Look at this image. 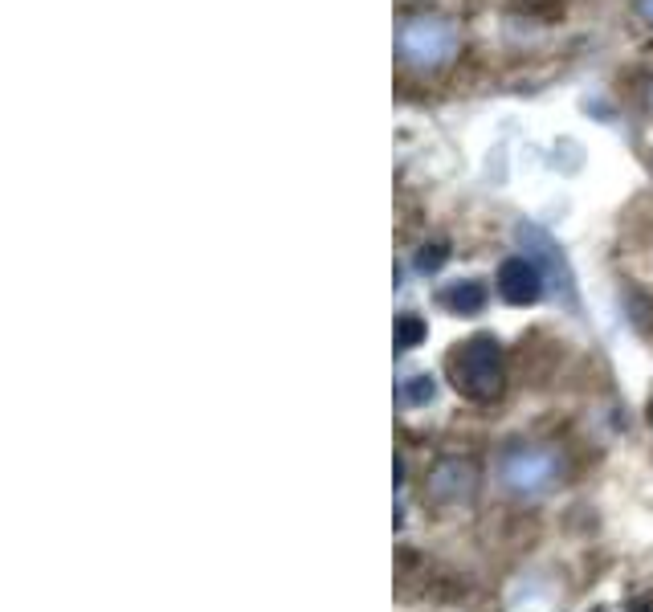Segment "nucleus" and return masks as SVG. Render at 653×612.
<instances>
[{"label":"nucleus","instance_id":"nucleus-1","mask_svg":"<svg viewBox=\"0 0 653 612\" xmlns=\"http://www.w3.org/2000/svg\"><path fill=\"white\" fill-rule=\"evenodd\" d=\"M564 478H568V453L547 441H515L502 449L494 462L498 490L519 502L547 498L551 490L564 486Z\"/></svg>","mask_w":653,"mask_h":612},{"label":"nucleus","instance_id":"nucleus-2","mask_svg":"<svg viewBox=\"0 0 653 612\" xmlns=\"http://www.w3.org/2000/svg\"><path fill=\"white\" fill-rule=\"evenodd\" d=\"M445 376L466 400H498L507 388V364H502V347L490 335H470L445 355Z\"/></svg>","mask_w":653,"mask_h":612},{"label":"nucleus","instance_id":"nucleus-3","mask_svg":"<svg viewBox=\"0 0 653 612\" xmlns=\"http://www.w3.org/2000/svg\"><path fill=\"white\" fill-rule=\"evenodd\" d=\"M458 25L445 21L437 13H417L409 21H400L396 29V58L400 66H409L417 74H433L458 58Z\"/></svg>","mask_w":653,"mask_h":612},{"label":"nucleus","instance_id":"nucleus-4","mask_svg":"<svg viewBox=\"0 0 653 612\" xmlns=\"http://www.w3.org/2000/svg\"><path fill=\"white\" fill-rule=\"evenodd\" d=\"M478 486H482V466L474 457H458V453L437 457L425 474V494L437 506H470L478 498Z\"/></svg>","mask_w":653,"mask_h":612},{"label":"nucleus","instance_id":"nucleus-5","mask_svg":"<svg viewBox=\"0 0 653 612\" xmlns=\"http://www.w3.org/2000/svg\"><path fill=\"white\" fill-rule=\"evenodd\" d=\"M564 580L560 576H551L543 568H527L523 576H515L507 584V612H560L564 608Z\"/></svg>","mask_w":653,"mask_h":612},{"label":"nucleus","instance_id":"nucleus-6","mask_svg":"<svg viewBox=\"0 0 653 612\" xmlns=\"http://www.w3.org/2000/svg\"><path fill=\"white\" fill-rule=\"evenodd\" d=\"M494 286H498V294L507 298L511 306H535L543 298L547 274H543V266L531 258V253H515V258H507L498 266Z\"/></svg>","mask_w":653,"mask_h":612},{"label":"nucleus","instance_id":"nucleus-7","mask_svg":"<svg viewBox=\"0 0 653 612\" xmlns=\"http://www.w3.org/2000/svg\"><path fill=\"white\" fill-rule=\"evenodd\" d=\"M437 302L445 306L449 315H458V319H474L482 315V306H486V286L474 282V278H462V282H449L437 290Z\"/></svg>","mask_w":653,"mask_h":612},{"label":"nucleus","instance_id":"nucleus-8","mask_svg":"<svg viewBox=\"0 0 653 612\" xmlns=\"http://www.w3.org/2000/svg\"><path fill=\"white\" fill-rule=\"evenodd\" d=\"M437 400V380L429 372H413L396 380V408H429Z\"/></svg>","mask_w":653,"mask_h":612},{"label":"nucleus","instance_id":"nucleus-9","mask_svg":"<svg viewBox=\"0 0 653 612\" xmlns=\"http://www.w3.org/2000/svg\"><path fill=\"white\" fill-rule=\"evenodd\" d=\"M425 335H429V327L421 315H396V351H409V347L425 343Z\"/></svg>","mask_w":653,"mask_h":612},{"label":"nucleus","instance_id":"nucleus-10","mask_svg":"<svg viewBox=\"0 0 653 612\" xmlns=\"http://www.w3.org/2000/svg\"><path fill=\"white\" fill-rule=\"evenodd\" d=\"M445 258H449V245L445 241H429V245L417 249V270L421 274H437L445 266Z\"/></svg>","mask_w":653,"mask_h":612},{"label":"nucleus","instance_id":"nucleus-11","mask_svg":"<svg viewBox=\"0 0 653 612\" xmlns=\"http://www.w3.org/2000/svg\"><path fill=\"white\" fill-rule=\"evenodd\" d=\"M633 9H637V17L653 29V0H633Z\"/></svg>","mask_w":653,"mask_h":612},{"label":"nucleus","instance_id":"nucleus-12","mask_svg":"<svg viewBox=\"0 0 653 612\" xmlns=\"http://www.w3.org/2000/svg\"><path fill=\"white\" fill-rule=\"evenodd\" d=\"M629 612H653V608H649L645 600H633V604H629Z\"/></svg>","mask_w":653,"mask_h":612},{"label":"nucleus","instance_id":"nucleus-13","mask_svg":"<svg viewBox=\"0 0 653 612\" xmlns=\"http://www.w3.org/2000/svg\"><path fill=\"white\" fill-rule=\"evenodd\" d=\"M645 102H649V111H653V82H649V90H645Z\"/></svg>","mask_w":653,"mask_h":612},{"label":"nucleus","instance_id":"nucleus-14","mask_svg":"<svg viewBox=\"0 0 653 612\" xmlns=\"http://www.w3.org/2000/svg\"><path fill=\"white\" fill-rule=\"evenodd\" d=\"M649 421H653V408H649Z\"/></svg>","mask_w":653,"mask_h":612},{"label":"nucleus","instance_id":"nucleus-15","mask_svg":"<svg viewBox=\"0 0 653 612\" xmlns=\"http://www.w3.org/2000/svg\"><path fill=\"white\" fill-rule=\"evenodd\" d=\"M596 612H600V608H596Z\"/></svg>","mask_w":653,"mask_h":612}]
</instances>
